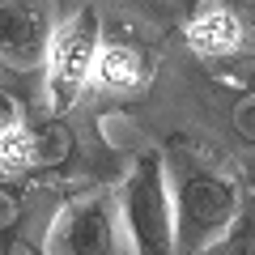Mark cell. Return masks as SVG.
<instances>
[{
  "label": "cell",
  "instance_id": "6da1fadb",
  "mask_svg": "<svg viewBox=\"0 0 255 255\" xmlns=\"http://www.w3.org/2000/svg\"><path fill=\"white\" fill-rule=\"evenodd\" d=\"M174 255H200L243 213V191L230 174L209 166H174Z\"/></svg>",
  "mask_w": 255,
  "mask_h": 255
},
{
  "label": "cell",
  "instance_id": "7a4b0ae2",
  "mask_svg": "<svg viewBox=\"0 0 255 255\" xmlns=\"http://www.w3.org/2000/svg\"><path fill=\"white\" fill-rule=\"evenodd\" d=\"M119 226L132 255H174V204H170V166L162 149H145L132 162L115 196Z\"/></svg>",
  "mask_w": 255,
  "mask_h": 255
},
{
  "label": "cell",
  "instance_id": "3957f363",
  "mask_svg": "<svg viewBox=\"0 0 255 255\" xmlns=\"http://www.w3.org/2000/svg\"><path fill=\"white\" fill-rule=\"evenodd\" d=\"M102 47V17L85 4L73 17L55 26L51 47H47V107L51 115H64L68 107H77L85 81L94 77V60Z\"/></svg>",
  "mask_w": 255,
  "mask_h": 255
},
{
  "label": "cell",
  "instance_id": "277c9868",
  "mask_svg": "<svg viewBox=\"0 0 255 255\" xmlns=\"http://www.w3.org/2000/svg\"><path fill=\"white\" fill-rule=\"evenodd\" d=\"M119 204L111 191H81L64 200L43 238V255H115L119 251Z\"/></svg>",
  "mask_w": 255,
  "mask_h": 255
},
{
  "label": "cell",
  "instance_id": "5b68a950",
  "mask_svg": "<svg viewBox=\"0 0 255 255\" xmlns=\"http://www.w3.org/2000/svg\"><path fill=\"white\" fill-rule=\"evenodd\" d=\"M55 34L51 0H0V64L17 73L38 68Z\"/></svg>",
  "mask_w": 255,
  "mask_h": 255
},
{
  "label": "cell",
  "instance_id": "8992f818",
  "mask_svg": "<svg viewBox=\"0 0 255 255\" xmlns=\"http://www.w3.org/2000/svg\"><path fill=\"white\" fill-rule=\"evenodd\" d=\"M94 73L107 90H136L140 81L149 77V55L140 51L136 43H102L98 47V60H94Z\"/></svg>",
  "mask_w": 255,
  "mask_h": 255
},
{
  "label": "cell",
  "instance_id": "52a82bcc",
  "mask_svg": "<svg viewBox=\"0 0 255 255\" xmlns=\"http://www.w3.org/2000/svg\"><path fill=\"white\" fill-rule=\"evenodd\" d=\"M187 38H191V47L200 55H234L238 47H243L247 30H243V21L234 17V9H209V13H200V17L191 21Z\"/></svg>",
  "mask_w": 255,
  "mask_h": 255
},
{
  "label": "cell",
  "instance_id": "ba28073f",
  "mask_svg": "<svg viewBox=\"0 0 255 255\" xmlns=\"http://www.w3.org/2000/svg\"><path fill=\"white\" fill-rule=\"evenodd\" d=\"M200 255H255V213H238L234 226Z\"/></svg>",
  "mask_w": 255,
  "mask_h": 255
},
{
  "label": "cell",
  "instance_id": "9c48e42d",
  "mask_svg": "<svg viewBox=\"0 0 255 255\" xmlns=\"http://www.w3.org/2000/svg\"><path fill=\"white\" fill-rule=\"evenodd\" d=\"M230 128H234V136L255 145V90H243L230 107Z\"/></svg>",
  "mask_w": 255,
  "mask_h": 255
},
{
  "label": "cell",
  "instance_id": "30bf717a",
  "mask_svg": "<svg viewBox=\"0 0 255 255\" xmlns=\"http://www.w3.org/2000/svg\"><path fill=\"white\" fill-rule=\"evenodd\" d=\"M17 221H21V196H17V187H9L0 179V234H13Z\"/></svg>",
  "mask_w": 255,
  "mask_h": 255
},
{
  "label": "cell",
  "instance_id": "8fae6325",
  "mask_svg": "<svg viewBox=\"0 0 255 255\" xmlns=\"http://www.w3.org/2000/svg\"><path fill=\"white\" fill-rule=\"evenodd\" d=\"M17 128H21V111H17V102H13L9 94L0 90V153H4V145L17 136Z\"/></svg>",
  "mask_w": 255,
  "mask_h": 255
},
{
  "label": "cell",
  "instance_id": "7c38bea8",
  "mask_svg": "<svg viewBox=\"0 0 255 255\" xmlns=\"http://www.w3.org/2000/svg\"><path fill=\"white\" fill-rule=\"evenodd\" d=\"M234 17L243 21V30H255V0H234Z\"/></svg>",
  "mask_w": 255,
  "mask_h": 255
},
{
  "label": "cell",
  "instance_id": "4fadbf2b",
  "mask_svg": "<svg viewBox=\"0 0 255 255\" xmlns=\"http://www.w3.org/2000/svg\"><path fill=\"white\" fill-rule=\"evenodd\" d=\"M38 255H43V251H38Z\"/></svg>",
  "mask_w": 255,
  "mask_h": 255
}]
</instances>
